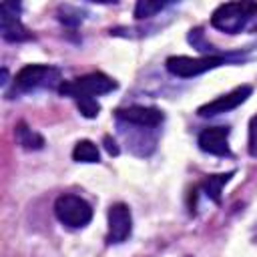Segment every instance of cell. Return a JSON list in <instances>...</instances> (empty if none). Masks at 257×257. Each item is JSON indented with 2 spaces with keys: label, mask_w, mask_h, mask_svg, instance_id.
<instances>
[{
  "label": "cell",
  "mask_w": 257,
  "mask_h": 257,
  "mask_svg": "<svg viewBox=\"0 0 257 257\" xmlns=\"http://www.w3.org/2000/svg\"><path fill=\"white\" fill-rule=\"evenodd\" d=\"M211 26L227 34H239L243 30H253L257 26V4L255 2L221 4L211 14Z\"/></svg>",
  "instance_id": "cell-1"
},
{
  "label": "cell",
  "mask_w": 257,
  "mask_h": 257,
  "mask_svg": "<svg viewBox=\"0 0 257 257\" xmlns=\"http://www.w3.org/2000/svg\"><path fill=\"white\" fill-rule=\"evenodd\" d=\"M243 60L241 54H205V56H169L165 66L173 76L179 78H191V76H199L207 70H213L221 64H225L227 60Z\"/></svg>",
  "instance_id": "cell-2"
},
{
  "label": "cell",
  "mask_w": 257,
  "mask_h": 257,
  "mask_svg": "<svg viewBox=\"0 0 257 257\" xmlns=\"http://www.w3.org/2000/svg\"><path fill=\"white\" fill-rule=\"evenodd\" d=\"M12 84H14V90L18 92H30L38 88H58L62 84V76L56 66L26 64L16 72Z\"/></svg>",
  "instance_id": "cell-3"
},
{
  "label": "cell",
  "mask_w": 257,
  "mask_h": 257,
  "mask_svg": "<svg viewBox=\"0 0 257 257\" xmlns=\"http://www.w3.org/2000/svg\"><path fill=\"white\" fill-rule=\"evenodd\" d=\"M114 88H116V82L110 76L102 72H90L74 80H62V84L58 86V92L74 100H80V98H94L98 94L112 92Z\"/></svg>",
  "instance_id": "cell-4"
},
{
  "label": "cell",
  "mask_w": 257,
  "mask_h": 257,
  "mask_svg": "<svg viewBox=\"0 0 257 257\" xmlns=\"http://www.w3.org/2000/svg\"><path fill=\"white\" fill-rule=\"evenodd\" d=\"M54 215L62 225L78 229L90 223L92 207L78 195H60L54 203Z\"/></svg>",
  "instance_id": "cell-5"
},
{
  "label": "cell",
  "mask_w": 257,
  "mask_h": 257,
  "mask_svg": "<svg viewBox=\"0 0 257 257\" xmlns=\"http://www.w3.org/2000/svg\"><path fill=\"white\" fill-rule=\"evenodd\" d=\"M0 30L2 38L8 42H24L30 40L32 34L20 22V4L16 2H2L0 4Z\"/></svg>",
  "instance_id": "cell-6"
},
{
  "label": "cell",
  "mask_w": 257,
  "mask_h": 257,
  "mask_svg": "<svg viewBox=\"0 0 257 257\" xmlns=\"http://www.w3.org/2000/svg\"><path fill=\"white\" fill-rule=\"evenodd\" d=\"M114 114L120 122L131 126H141V128H157L165 118L163 110H159L157 106H143V104L118 108Z\"/></svg>",
  "instance_id": "cell-7"
},
{
  "label": "cell",
  "mask_w": 257,
  "mask_h": 257,
  "mask_svg": "<svg viewBox=\"0 0 257 257\" xmlns=\"http://www.w3.org/2000/svg\"><path fill=\"white\" fill-rule=\"evenodd\" d=\"M133 231V217L131 209L124 203H114L108 207V233H106V243L116 245L122 243L131 237Z\"/></svg>",
  "instance_id": "cell-8"
},
{
  "label": "cell",
  "mask_w": 257,
  "mask_h": 257,
  "mask_svg": "<svg viewBox=\"0 0 257 257\" xmlns=\"http://www.w3.org/2000/svg\"><path fill=\"white\" fill-rule=\"evenodd\" d=\"M251 92H253V88L249 84H241V86L233 88L231 92H227V94H223V96H219V98H215V100L199 106L197 108V114L207 118V116H217L221 112H229V110L237 108L239 104H243L251 96Z\"/></svg>",
  "instance_id": "cell-9"
},
{
  "label": "cell",
  "mask_w": 257,
  "mask_h": 257,
  "mask_svg": "<svg viewBox=\"0 0 257 257\" xmlns=\"http://www.w3.org/2000/svg\"><path fill=\"white\" fill-rule=\"evenodd\" d=\"M197 145L203 153L215 155V157H231L229 149V128L227 126H209L201 131Z\"/></svg>",
  "instance_id": "cell-10"
},
{
  "label": "cell",
  "mask_w": 257,
  "mask_h": 257,
  "mask_svg": "<svg viewBox=\"0 0 257 257\" xmlns=\"http://www.w3.org/2000/svg\"><path fill=\"white\" fill-rule=\"evenodd\" d=\"M235 175V171H229V173H223V175H211V177H207L201 185H199V189L205 193V197L207 199H211L213 203H221V191H223V187L229 183V179Z\"/></svg>",
  "instance_id": "cell-11"
},
{
  "label": "cell",
  "mask_w": 257,
  "mask_h": 257,
  "mask_svg": "<svg viewBox=\"0 0 257 257\" xmlns=\"http://www.w3.org/2000/svg\"><path fill=\"white\" fill-rule=\"evenodd\" d=\"M16 141L26 151H40L44 147V139L38 133H34L32 128H28L26 122H18L16 124Z\"/></svg>",
  "instance_id": "cell-12"
},
{
  "label": "cell",
  "mask_w": 257,
  "mask_h": 257,
  "mask_svg": "<svg viewBox=\"0 0 257 257\" xmlns=\"http://www.w3.org/2000/svg\"><path fill=\"white\" fill-rule=\"evenodd\" d=\"M98 157L100 155H98L96 145L92 141H86V139L78 141L72 149V159L76 163H98Z\"/></svg>",
  "instance_id": "cell-13"
},
{
  "label": "cell",
  "mask_w": 257,
  "mask_h": 257,
  "mask_svg": "<svg viewBox=\"0 0 257 257\" xmlns=\"http://www.w3.org/2000/svg\"><path fill=\"white\" fill-rule=\"evenodd\" d=\"M167 6V2H151V0H139L135 4V18L143 20V18H151L157 12H161Z\"/></svg>",
  "instance_id": "cell-14"
},
{
  "label": "cell",
  "mask_w": 257,
  "mask_h": 257,
  "mask_svg": "<svg viewBox=\"0 0 257 257\" xmlns=\"http://www.w3.org/2000/svg\"><path fill=\"white\" fill-rule=\"evenodd\" d=\"M58 14H60L58 20L62 24H66V26H78L84 20V12L78 10V8H74V6H60Z\"/></svg>",
  "instance_id": "cell-15"
},
{
  "label": "cell",
  "mask_w": 257,
  "mask_h": 257,
  "mask_svg": "<svg viewBox=\"0 0 257 257\" xmlns=\"http://www.w3.org/2000/svg\"><path fill=\"white\" fill-rule=\"evenodd\" d=\"M76 104H78L80 114L86 118H94L100 112V104L96 98H80V100H76Z\"/></svg>",
  "instance_id": "cell-16"
},
{
  "label": "cell",
  "mask_w": 257,
  "mask_h": 257,
  "mask_svg": "<svg viewBox=\"0 0 257 257\" xmlns=\"http://www.w3.org/2000/svg\"><path fill=\"white\" fill-rule=\"evenodd\" d=\"M189 42H191L197 50H201V52H207V54H209V50H213V46L205 40V34H203L201 28H195V30L189 32Z\"/></svg>",
  "instance_id": "cell-17"
},
{
  "label": "cell",
  "mask_w": 257,
  "mask_h": 257,
  "mask_svg": "<svg viewBox=\"0 0 257 257\" xmlns=\"http://www.w3.org/2000/svg\"><path fill=\"white\" fill-rule=\"evenodd\" d=\"M247 145H249V155L257 157V114L249 122V143Z\"/></svg>",
  "instance_id": "cell-18"
},
{
  "label": "cell",
  "mask_w": 257,
  "mask_h": 257,
  "mask_svg": "<svg viewBox=\"0 0 257 257\" xmlns=\"http://www.w3.org/2000/svg\"><path fill=\"white\" fill-rule=\"evenodd\" d=\"M102 143H104V149H106V153H108L110 157H116V155H118V145H116V141H114L110 135H106Z\"/></svg>",
  "instance_id": "cell-19"
}]
</instances>
